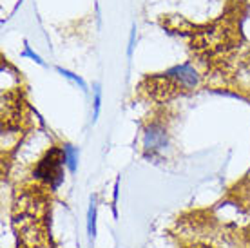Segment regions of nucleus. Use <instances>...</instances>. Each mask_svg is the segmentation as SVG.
Instances as JSON below:
<instances>
[{
    "mask_svg": "<svg viewBox=\"0 0 250 248\" xmlns=\"http://www.w3.org/2000/svg\"><path fill=\"white\" fill-rule=\"evenodd\" d=\"M47 203L40 192H24L13 207V227L19 248H51L47 232Z\"/></svg>",
    "mask_w": 250,
    "mask_h": 248,
    "instance_id": "obj_1",
    "label": "nucleus"
},
{
    "mask_svg": "<svg viewBox=\"0 0 250 248\" xmlns=\"http://www.w3.org/2000/svg\"><path fill=\"white\" fill-rule=\"evenodd\" d=\"M65 162V152L60 149H53L42 158L38 163L35 176L49 183L51 186H57L62 181V165Z\"/></svg>",
    "mask_w": 250,
    "mask_h": 248,
    "instance_id": "obj_5",
    "label": "nucleus"
},
{
    "mask_svg": "<svg viewBox=\"0 0 250 248\" xmlns=\"http://www.w3.org/2000/svg\"><path fill=\"white\" fill-rule=\"evenodd\" d=\"M234 43H236V31L223 22L198 27V31L192 35V49L205 58L225 55L234 47Z\"/></svg>",
    "mask_w": 250,
    "mask_h": 248,
    "instance_id": "obj_2",
    "label": "nucleus"
},
{
    "mask_svg": "<svg viewBox=\"0 0 250 248\" xmlns=\"http://www.w3.org/2000/svg\"><path fill=\"white\" fill-rule=\"evenodd\" d=\"M170 75L174 76L176 80L180 82L183 87H190V85H194V83H196V76H194V71L188 67V65H182V67L174 69Z\"/></svg>",
    "mask_w": 250,
    "mask_h": 248,
    "instance_id": "obj_6",
    "label": "nucleus"
},
{
    "mask_svg": "<svg viewBox=\"0 0 250 248\" xmlns=\"http://www.w3.org/2000/svg\"><path fill=\"white\" fill-rule=\"evenodd\" d=\"M140 89L149 100L158 102V103H165V102L176 98L178 94L182 93L183 85L169 73V75L147 76L142 82Z\"/></svg>",
    "mask_w": 250,
    "mask_h": 248,
    "instance_id": "obj_3",
    "label": "nucleus"
},
{
    "mask_svg": "<svg viewBox=\"0 0 250 248\" xmlns=\"http://www.w3.org/2000/svg\"><path fill=\"white\" fill-rule=\"evenodd\" d=\"M24 96L22 91L11 89L2 96V129L13 130L19 129L20 122L24 118Z\"/></svg>",
    "mask_w": 250,
    "mask_h": 248,
    "instance_id": "obj_4",
    "label": "nucleus"
},
{
    "mask_svg": "<svg viewBox=\"0 0 250 248\" xmlns=\"http://www.w3.org/2000/svg\"><path fill=\"white\" fill-rule=\"evenodd\" d=\"M188 248H210V247H207V245H192V247Z\"/></svg>",
    "mask_w": 250,
    "mask_h": 248,
    "instance_id": "obj_7",
    "label": "nucleus"
}]
</instances>
